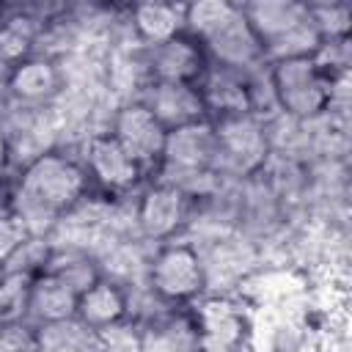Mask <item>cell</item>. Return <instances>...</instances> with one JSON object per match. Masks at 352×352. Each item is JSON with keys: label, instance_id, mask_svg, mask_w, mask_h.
<instances>
[{"label": "cell", "instance_id": "22", "mask_svg": "<svg viewBox=\"0 0 352 352\" xmlns=\"http://www.w3.org/2000/svg\"><path fill=\"white\" fill-rule=\"evenodd\" d=\"M308 14L314 19V28L322 41H336V38H349L352 28V8L349 3H308Z\"/></svg>", "mask_w": 352, "mask_h": 352}, {"label": "cell", "instance_id": "15", "mask_svg": "<svg viewBox=\"0 0 352 352\" xmlns=\"http://www.w3.org/2000/svg\"><path fill=\"white\" fill-rule=\"evenodd\" d=\"M195 85L201 91V99H204L209 121L250 113L245 72H234V69H223V66L209 63Z\"/></svg>", "mask_w": 352, "mask_h": 352}, {"label": "cell", "instance_id": "13", "mask_svg": "<svg viewBox=\"0 0 352 352\" xmlns=\"http://www.w3.org/2000/svg\"><path fill=\"white\" fill-rule=\"evenodd\" d=\"M143 66L148 82H190L195 85L201 74L209 66V58L204 47L187 36L179 33L176 38H168L162 44L143 47Z\"/></svg>", "mask_w": 352, "mask_h": 352}, {"label": "cell", "instance_id": "10", "mask_svg": "<svg viewBox=\"0 0 352 352\" xmlns=\"http://www.w3.org/2000/svg\"><path fill=\"white\" fill-rule=\"evenodd\" d=\"M80 162L91 179V184H96L102 192L107 195H124L129 190H140L143 187V168L118 146V140L104 129V132H94L85 135V140L80 143Z\"/></svg>", "mask_w": 352, "mask_h": 352}, {"label": "cell", "instance_id": "14", "mask_svg": "<svg viewBox=\"0 0 352 352\" xmlns=\"http://www.w3.org/2000/svg\"><path fill=\"white\" fill-rule=\"evenodd\" d=\"M138 102H143L168 132L198 121H209L201 91L190 82H148Z\"/></svg>", "mask_w": 352, "mask_h": 352}, {"label": "cell", "instance_id": "5", "mask_svg": "<svg viewBox=\"0 0 352 352\" xmlns=\"http://www.w3.org/2000/svg\"><path fill=\"white\" fill-rule=\"evenodd\" d=\"M212 126L217 138V176L228 182H245L258 176L272 154L267 124L250 113H242L217 118L212 121Z\"/></svg>", "mask_w": 352, "mask_h": 352}, {"label": "cell", "instance_id": "17", "mask_svg": "<svg viewBox=\"0 0 352 352\" xmlns=\"http://www.w3.org/2000/svg\"><path fill=\"white\" fill-rule=\"evenodd\" d=\"M77 292L55 278L52 272H41L30 280V300H28V324L41 327V324H55L74 319L77 314Z\"/></svg>", "mask_w": 352, "mask_h": 352}, {"label": "cell", "instance_id": "23", "mask_svg": "<svg viewBox=\"0 0 352 352\" xmlns=\"http://www.w3.org/2000/svg\"><path fill=\"white\" fill-rule=\"evenodd\" d=\"M25 236H30V234H28V228L22 226V220L14 212H8L6 217H0V270H3V261L16 250V245Z\"/></svg>", "mask_w": 352, "mask_h": 352}, {"label": "cell", "instance_id": "18", "mask_svg": "<svg viewBox=\"0 0 352 352\" xmlns=\"http://www.w3.org/2000/svg\"><path fill=\"white\" fill-rule=\"evenodd\" d=\"M184 3H135L126 11L138 44L151 47L184 33Z\"/></svg>", "mask_w": 352, "mask_h": 352}, {"label": "cell", "instance_id": "6", "mask_svg": "<svg viewBox=\"0 0 352 352\" xmlns=\"http://www.w3.org/2000/svg\"><path fill=\"white\" fill-rule=\"evenodd\" d=\"M192 220V201L173 184L151 179L138 190V198L132 204V223L135 236L146 245L157 248L165 242H173L184 234V228Z\"/></svg>", "mask_w": 352, "mask_h": 352}, {"label": "cell", "instance_id": "11", "mask_svg": "<svg viewBox=\"0 0 352 352\" xmlns=\"http://www.w3.org/2000/svg\"><path fill=\"white\" fill-rule=\"evenodd\" d=\"M66 91L63 69L50 55H28L14 69L6 72V96L16 107L41 110L50 107L55 99H60Z\"/></svg>", "mask_w": 352, "mask_h": 352}, {"label": "cell", "instance_id": "21", "mask_svg": "<svg viewBox=\"0 0 352 352\" xmlns=\"http://www.w3.org/2000/svg\"><path fill=\"white\" fill-rule=\"evenodd\" d=\"M30 280L22 275H0V327H14L28 322V300H30Z\"/></svg>", "mask_w": 352, "mask_h": 352}, {"label": "cell", "instance_id": "8", "mask_svg": "<svg viewBox=\"0 0 352 352\" xmlns=\"http://www.w3.org/2000/svg\"><path fill=\"white\" fill-rule=\"evenodd\" d=\"M217 138L212 121H198L190 126L170 129L165 138L162 162L154 170V179L176 184L190 176L217 173Z\"/></svg>", "mask_w": 352, "mask_h": 352}, {"label": "cell", "instance_id": "2", "mask_svg": "<svg viewBox=\"0 0 352 352\" xmlns=\"http://www.w3.org/2000/svg\"><path fill=\"white\" fill-rule=\"evenodd\" d=\"M184 33L204 47L209 63L214 66L234 69V72H253L267 63L264 50L245 19L242 3H234V0L187 3Z\"/></svg>", "mask_w": 352, "mask_h": 352}, {"label": "cell", "instance_id": "1", "mask_svg": "<svg viewBox=\"0 0 352 352\" xmlns=\"http://www.w3.org/2000/svg\"><path fill=\"white\" fill-rule=\"evenodd\" d=\"M91 179L80 157L66 148H47L28 160L8 192L11 212L28 234L50 236V231L88 195Z\"/></svg>", "mask_w": 352, "mask_h": 352}, {"label": "cell", "instance_id": "3", "mask_svg": "<svg viewBox=\"0 0 352 352\" xmlns=\"http://www.w3.org/2000/svg\"><path fill=\"white\" fill-rule=\"evenodd\" d=\"M245 19L253 28L264 60H289V58H311L322 38L308 14V3L300 0H253L242 3Z\"/></svg>", "mask_w": 352, "mask_h": 352}, {"label": "cell", "instance_id": "9", "mask_svg": "<svg viewBox=\"0 0 352 352\" xmlns=\"http://www.w3.org/2000/svg\"><path fill=\"white\" fill-rule=\"evenodd\" d=\"M107 132L143 168V173H148V170L154 173L160 168L168 129L154 118V113L143 102H138V99L118 102L110 113Z\"/></svg>", "mask_w": 352, "mask_h": 352}, {"label": "cell", "instance_id": "25", "mask_svg": "<svg viewBox=\"0 0 352 352\" xmlns=\"http://www.w3.org/2000/svg\"><path fill=\"white\" fill-rule=\"evenodd\" d=\"M11 212V206H8V192H0V217H6Z\"/></svg>", "mask_w": 352, "mask_h": 352}, {"label": "cell", "instance_id": "4", "mask_svg": "<svg viewBox=\"0 0 352 352\" xmlns=\"http://www.w3.org/2000/svg\"><path fill=\"white\" fill-rule=\"evenodd\" d=\"M146 286L168 305H192L206 294V270L195 245L184 236L157 245L148 256Z\"/></svg>", "mask_w": 352, "mask_h": 352}, {"label": "cell", "instance_id": "7", "mask_svg": "<svg viewBox=\"0 0 352 352\" xmlns=\"http://www.w3.org/2000/svg\"><path fill=\"white\" fill-rule=\"evenodd\" d=\"M272 91L280 107V116L292 121H314L324 116L330 80L311 58H289L270 63Z\"/></svg>", "mask_w": 352, "mask_h": 352}, {"label": "cell", "instance_id": "26", "mask_svg": "<svg viewBox=\"0 0 352 352\" xmlns=\"http://www.w3.org/2000/svg\"><path fill=\"white\" fill-rule=\"evenodd\" d=\"M0 275H3V270H0Z\"/></svg>", "mask_w": 352, "mask_h": 352}, {"label": "cell", "instance_id": "16", "mask_svg": "<svg viewBox=\"0 0 352 352\" xmlns=\"http://www.w3.org/2000/svg\"><path fill=\"white\" fill-rule=\"evenodd\" d=\"M74 319L80 324H85L94 333H102L124 319H129V300H126V289L110 278H99L94 286H88L85 292H80L77 297V314Z\"/></svg>", "mask_w": 352, "mask_h": 352}, {"label": "cell", "instance_id": "24", "mask_svg": "<svg viewBox=\"0 0 352 352\" xmlns=\"http://www.w3.org/2000/svg\"><path fill=\"white\" fill-rule=\"evenodd\" d=\"M8 170H11V146H8L6 132L0 129V187H3L6 179H8Z\"/></svg>", "mask_w": 352, "mask_h": 352}, {"label": "cell", "instance_id": "20", "mask_svg": "<svg viewBox=\"0 0 352 352\" xmlns=\"http://www.w3.org/2000/svg\"><path fill=\"white\" fill-rule=\"evenodd\" d=\"M52 256V242L47 236H25L16 250L3 261V272L8 275H22V278H36L47 270Z\"/></svg>", "mask_w": 352, "mask_h": 352}, {"label": "cell", "instance_id": "19", "mask_svg": "<svg viewBox=\"0 0 352 352\" xmlns=\"http://www.w3.org/2000/svg\"><path fill=\"white\" fill-rule=\"evenodd\" d=\"M44 272H52L55 278L69 283L77 294L102 278L96 256L80 245H52V256H50V264Z\"/></svg>", "mask_w": 352, "mask_h": 352}, {"label": "cell", "instance_id": "12", "mask_svg": "<svg viewBox=\"0 0 352 352\" xmlns=\"http://www.w3.org/2000/svg\"><path fill=\"white\" fill-rule=\"evenodd\" d=\"M138 324V352H204L198 316L190 305H168Z\"/></svg>", "mask_w": 352, "mask_h": 352}]
</instances>
